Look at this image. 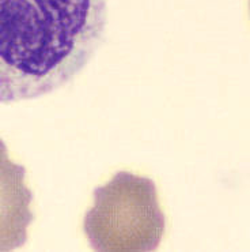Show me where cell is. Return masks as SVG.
Here are the masks:
<instances>
[{
	"mask_svg": "<svg viewBox=\"0 0 250 252\" xmlns=\"http://www.w3.org/2000/svg\"><path fill=\"white\" fill-rule=\"evenodd\" d=\"M106 0H0V104L72 81L104 40Z\"/></svg>",
	"mask_w": 250,
	"mask_h": 252,
	"instance_id": "obj_1",
	"label": "cell"
},
{
	"mask_svg": "<svg viewBox=\"0 0 250 252\" xmlns=\"http://www.w3.org/2000/svg\"><path fill=\"white\" fill-rule=\"evenodd\" d=\"M94 205L83 230L95 251H155L166 218L155 183L129 172H117L93 192Z\"/></svg>",
	"mask_w": 250,
	"mask_h": 252,
	"instance_id": "obj_2",
	"label": "cell"
},
{
	"mask_svg": "<svg viewBox=\"0 0 250 252\" xmlns=\"http://www.w3.org/2000/svg\"><path fill=\"white\" fill-rule=\"evenodd\" d=\"M25 177L26 169L10 159L6 143L0 139V251L21 248L28 240L34 214L30 210L33 192Z\"/></svg>",
	"mask_w": 250,
	"mask_h": 252,
	"instance_id": "obj_3",
	"label": "cell"
}]
</instances>
